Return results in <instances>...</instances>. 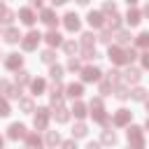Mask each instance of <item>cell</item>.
<instances>
[{
  "label": "cell",
  "instance_id": "cell-27",
  "mask_svg": "<svg viewBox=\"0 0 149 149\" xmlns=\"http://www.w3.org/2000/svg\"><path fill=\"white\" fill-rule=\"evenodd\" d=\"M72 114H74V116H77V119H84V116H86V105H84V102H79V100H77V102H74V105H72Z\"/></svg>",
  "mask_w": 149,
  "mask_h": 149
},
{
  "label": "cell",
  "instance_id": "cell-43",
  "mask_svg": "<svg viewBox=\"0 0 149 149\" xmlns=\"http://www.w3.org/2000/svg\"><path fill=\"white\" fill-rule=\"evenodd\" d=\"M119 74H121V72H119V70H114V68H112V70H109V72H107V81H114V84H116V81H119Z\"/></svg>",
  "mask_w": 149,
  "mask_h": 149
},
{
  "label": "cell",
  "instance_id": "cell-30",
  "mask_svg": "<svg viewBox=\"0 0 149 149\" xmlns=\"http://www.w3.org/2000/svg\"><path fill=\"white\" fill-rule=\"evenodd\" d=\"M58 142H61L58 130H47V144H49V147H56Z\"/></svg>",
  "mask_w": 149,
  "mask_h": 149
},
{
  "label": "cell",
  "instance_id": "cell-2",
  "mask_svg": "<svg viewBox=\"0 0 149 149\" xmlns=\"http://www.w3.org/2000/svg\"><path fill=\"white\" fill-rule=\"evenodd\" d=\"M128 142H130V149H144V137H142V128L140 126H130L128 128Z\"/></svg>",
  "mask_w": 149,
  "mask_h": 149
},
{
  "label": "cell",
  "instance_id": "cell-61",
  "mask_svg": "<svg viewBox=\"0 0 149 149\" xmlns=\"http://www.w3.org/2000/svg\"><path fill=\"white\" fill-rule=\"evenodd\" d=\"M28 149H30V147H28Z\"/></svg>",
  "mask_w": 149,
  "mask_h": 149
},
{
  "label": "cell",
  "instance_id": "cell-13",
  "mask_svg": "<svg viewBox=\"0 0 149 149\" xmlns=\"http://www.w3.org/2000/svg\"><path fill=\"white\" fill-rule=\"evenodd\" d=\"M128 121H130V112H128V109H119V112L114 114V119H112L114 126H126Z\"/></svg>",
  "mask_w": 149,
  "mask_h": 149
},
{
  "label": "cell",
  "instance_id": "cell-10",
  "mask_svg": "<svg viewBox=\"0 0 149 149\" xmlns=\"http://www.w3.org/2000/svg\"><path fill=\"white\" fill-rule=\"evenodd\" d=\"M40 19L49 26V28H54L56 23H58V16H56V12L54 9H42V14H40Z\"/></svg>",
  "mask_w": 149,
  "mask_h": 149
},
{
  "label": "cell",
  "instance_id": "cell-58",
  "mask_svg": "<svg viewBox=\"0 0 149 149\" xmlns=\"http://www.w3.org/2000/svg\"><path fill=\"white\" fill-rule=\"evenodd\" d=\"M144 105H147V112H149V98H147V100H144Z\"/></svg>",
  "mask_w": 149,
  "mask_h": 149
},
{
  "label": "cell",
  "instance_id": "cell-50",
  "mask_svg": "<svg viewBox=\"0 0 149 149\" xmlns=\"http://www.w3.org/2000/svg\"><path fill=\"white\" fill-rule=\"evenodd\" d=\"M142 68H149V51L142 54Z\"/></svg>",
  "mask_w": 149,
  "mask_h": 149
},
{
  "label": "cell",
  "instance_id": "cell-25",
  "mask_svg": "<svg viewBox=\"0 0 149 149\" xmlns=\"http://www.w3.org/2000/svg\"><path fill=\"white\" fill-rule=\"evenodd\" d=\"M77 49H79V44H77V42H72V40H68V42H63V51H65V54H68L70 58H72V56L77 54Z\"/></svg>",
  "mask_w": 149,
  "mask_h": 149
},
{
  "label": "cell",
  "instance_id": "cell-1",
  "mask_svg": "<svg viewBox=\"0 0 149 149\" xmlns=\"http://www.w3.org/2000/svg\"><path fill=\"white\" fill-rule=\"evenodd\" d=\"M107 56H109V61L114 63V65H130L135 58H137V54L133 51V49H123V47H119V44H114V47H109V51H107Z\"/></svg>",
  "mask_w": 149,
  "mask_h": 149
},
{
  "label": "cell",
  "instance_id": "cell-55",
  "mask_svg": "<svg viewBox=\"0 0 149 149\" xmlns=\"http://www.w3.org/2000/svg\"><path fill=\"white\" fill-rule=\"evenodd\" d=\"M142 14H144V16H149V5L144 7V12H142Z\"/></svg>",
  "mask_w": 149,
  "mask_h": 149
},
{
  "label": "cell",
  "instance_id": "cell-22",
  "mask_svg": "<svg viewBox=\"0 0 149 149\" xmlns=\"http://www.w3.org/2000/svg\"><path fill=\"white\" fill-rule=\"evenodd\" d=\"M30 88H33V93H35V95H40V93H44L47 81H44V79H33V81H30Z\"/></svg>",
  "mask_w": 149,
  "mask_h": 149
},
{
  "label": "cell",
  "instance_id": "cell-11",
  "mask_svg": "<svg viewBox=\"0 0 149 149\" xmlns=\"http://www.w3.org/2000/svg\"><path fill=\"white\" fill-rule=\"evenodd\" d=\"M2 37H5V42H7V44H16L19 40H23V35H21L16 28H7V30L2 33Z\"/></svg>",
  "mask_w": 149,
  "mask_h": 149
},
{
  "label": "cell",
  "instance_id": "cell-34",
  "mask_svg": "<svg viewBox=\"0 0 149 149\" xmlns=\"http://www.w3.org/2000/svg\"><path fill=\"white\" fill-rule=\"evenodd\" d=\"M19 107H21L26 114H30V112H33V100H30V98H21V100H19Z\"/></svg>",
  "mask_w": 149,
  "mask_h": 149
},
{
  "label": "cell",
  "instance_id": "cell-21",
  "mask_svg": "<svg viewBox=\"0 0 149 149\" xmlns=\"http://www.w3.org/2000/svg\"><path fill=\"white\" fill-rule=\"evenodd\" d=\"M130 33L128 30H116V42H119V47H126V44H130Z\"/></svg>",
  "mask_w": 149,
  "mask_h": 149
},
{
  "label": "cell",
  "instance_id": "cell-31",
  "mask_svg": "<svg viewBox=\"0 0 149 149\" xmlns=\"http://www.w3.org/2000/svg\"><path fill=\"white\" fill-rule=\"evenodd\" d=\"M93 42H95V35H93V33H84V35H81L84 49H93Z\"/></svg>",
  "mask_w": 149,
  "mask_h": 149
},
{
  "label": "cell",
  "instance_id": "cell-40",
  "mask_svg": "<svg viewBox=\"0 0 149 149\" xmlns=\"http://www.w3.org/2000/svg\"><path fill=\"white\" fill-rule=\"evenodd\" d=\"M68 70H72V72H77V70H81V63H79V61H77V58L72 56V58L68 61Z\"/></svg>",
  "mask_w": 149,
  "mask_h": 149
},
{
  "label": "cell",
  "instance_id": "cell-57",
  "mask_svg": "<svg viewBox=\"0 0 149 149\" xmlns=\"http://www.w3.org/2000/svg\"><path fill=\"white\" fill-rule=\"evenodd\" d=\"M126 2H128V5H135V2H137V0H126Z\"/></svg>",
  "mask_w": 149,
  "mask_h": 149
},
{
  "label": "cell",
  "instance_id": "cell-42",
  "mask_svg": "<svg viewBox=\"0 0 149 149\" xmlns=\"http://www.w3.org/2000/svg\"><path fill=\"white\" fill-rule=\"evenodd\" d=\"M12 109H9V102L5 100V98H0V116H7Z\"/></svg>",
  "mask_w": 149,
  "mask_h": 149
},
{
  "label": "cell",
  "instance_id": "cell-15",
  "mask_svg": "<svg viewBox=\"0 0 149 149\" xmlns=\"http://www.w3.org/2000/svg\"><path fill=\"white\" fill-rule=\"evenodd\" d=\"M44 40H47L49 47H61V44H63V37H61V33H56V30H49Z\"/></svg>",
  "mask_w": 149,
  "mask_h": 149
},
{
  "label": "cell",
  "instance_id": "cell-6",
  "mask_svg": "<svg viewBox=\"0 0 149 149\" xmlns=\"http://www.w3.org/2000/svg\"><path fill=\"white\" fill-rule=\"evenodd\" d=\"M100 74H102V72H100V68H95V65H88V68L81 70V79H84V81H98Z\"/></svg>",
  "mask_w": 149,
  "mask_h": 149
},
{
  "label": "cell",
  "instance_id": "cell-9",
  "mask_svg": "<svg viewBox=\"0 0 149 149\" xmlns=\"http://www.w3.org/2000/svg\"><path fill=\"white\" fill-rule=\"evenodd\" d=\"M19 19H21V23H26V26H33V23H35V14H33L30 7H21V9H19Z\"/></svg>",
  "mask_w": 149,
  "mask_h": 149
},
{
  "label": "cell",
  "instance_id": "cell-20",
  "mask_svg": "<svg viewBox=\"0 0 149 149\" xmlns=\"http://www.w3.org/2000/svg\"><path fill=\"white\" fill-rule=\"evenodd\" d=\"M107 26L112 28V30H121V16L114 12V14H109L107 16Z\"/></svg>",
  "mask_w": 149,
  "mask_h": 149
},
{
  "label": "cell",
  "instance_id": "cell-32",
  "mask_svg": "<svg viewBox=\"0 0 149 149\" xmlns=\"http://www.w3.org/2000/svg\"><path fill=\"white\" fill-rule=\"evenodd\" d=\"M40 61H42V63H49V65H54V61H56V54H54V49H47V51H42Z\"/></svg>",
  "mask_w": 149,
  "mask_h": 149
},
{
  "label": "cell",
  "instance_id": "cell-26",
  "mask_svg": "<svg viewBox=\"0 0 149 149\" xmlns=\"http://www.w3.org/2000/svg\"><path fill=\"white\" fill-rule=\"evenodd\" d=\"M81 93H84V86L81 84H70L68 86V95L70 98H81Z\"/></svg>",
  "mask_w": 149,
  "mask_h": 149
},
{
  "label": "cell",
  "instance_id": "cell-46",
  "mask_svg": "<svg viewBox=\"0 0 149 149\" xmlns=\"http://www.w3.org/2000/svg\"><path fill=\"white\" fill-rule=\"evenodd\" d=\"M102 9H105V12H112V14H114V12H116V5H114L112 0H107V2L102 5Z\"/></svg>",
  "mask_w": 149,
  "mask_h": 149
},
{
  "label": "cell",
  "instance_id": "cell-28",
  "mask_svg": "<svg viewBox=\"0 0 149 149\" xmlns=\"http://www.w3.org/2000/svg\"><path fill=\"white\" fill-rule=\"evenodd\" d=\"M114 98L116 100H128L130 98V91L123 88V86H114Z\"/></svg>",
  "mask_w": 149,
  "mask_h": 149
},
{
  "label": "cell",
  "instance_id": "cell-17",
  "mask_svg": "<svg viewBox=\"0 0 149 149\" xmlns=\"http://www.w3.org/2000/svg\"><path fill=\"white\" fill-rule=\"evenodd\" d=\"M86 135H88V126H86V123H74V126H72V140L86 137Z\"/></svg>",
  "mask_w": 149,
  "mask_h": 149
},
{
  "label": "cell",
  "instance_id": "cell-33",
  "mask_svg": "<svg viewBox=\"0 0 149 149\" xmlns=\"http://www.w3.org/2000/svg\"><path fill=\"white\" fill-rule=\"evenodd\" d=\"M30 81V72L28 70H16V84L21 86V84H28Z\"/></svg>",
  "mask_w": 149,
  "mask_h": 149
},
{
  "label": "cell",
  "instance_id": "cell-38",
  "mask_svg": "<svg viewBox=\"0 0 149 149\" xmlns=\"http://www.w3.org/2000/svg\"><path fill=\"white\" fill-rule=\"evenodd\" d=\"M98 40H100L102 44H112V33H109V30H102V33L98 35Z\"/></svg>",
  "mask_w": 149,
  "mask_h": 149
},
{
  "label": "cell",
  "instance_id": "cell-23",
  "mask_svg": "<svg viewBox=\"0 0 149 149\" xmlns=\"http://www.w3.org/2000/svg\"><path fill=\"white\" fill-rule=\"evenodd\" d=\"M91 116H93V121H98V123H107V121H109V116H107L105 109H91Z\"/></svg>",
  "mask_w": 149,
  "mask_h": 149
},
{
  "label": "cell",
  "instance_id": "cell-45",
  "mask_svg": "<svg viewBox=\"0 0 149 149\" xmlns=\"http://www.w3.org/2000/svg\"><path fill=\"white\" fill-rule=\"evenodd\" d=\"M61 149H77V142L74 140H65V142H61Z\"/></svg>",
  "mask_w": 149,
  "mask_h": 149
},
{
  "label": "cell",
  "instance_id": "cell-49",
  "mask_svg": "<svg viewBox=\"0 0 149 149\" xmlns=\"http://www.w3.org/2000/svg\"><path fill=\"white\" fill-rule=\"evenodd\" d=\"M91 109H102V100L100 98H93L91 100Z\"/></svg>",
  "mask_w": 149,
  "mask_h": 149
},
{
  "label": "cell",
  "instance_id": "cell-47",
  "mask_svg": "<svg viewBox=\"0 0 149 149\" xmlns=\"http://www.w3.org/2000/svg\"><path fill=\"white\" fill-rule=\"evenodd\" d=\"M12 21H14V12H9V9H7V12L2 14V23H12Z\"/></svg>",
  "mask_w": 149,
  "mask_h": 149
},
{
  "label": "cell",
  "instance_id": "cell-29",
  "mask_svg": "<svg viewBox=\"0 0 149 149\" xmlns=\"http://www.w3.org/2000/svg\"><path fill=\"white\" fill-rule=\"evenodd\" d=\"M54 116H56V121H58V123H65V121L70 119V112H68L65 107H58V109L54 112Z\"/></svg>",
  "mask_w": 149,
  "mask_h": 149
},
{
  "label": "cell",
  "instance_id": "cell-39",
  "mask_svg": "<svg viewBox=\"0 0 149 149\" xmlns=\"http://www.w3.org/2000/svg\"><path fill=\"white\" fill-rule=\"evenodd\" d=\"M81 58L84 61H93V58H98V54H95V49H84L81 51Z\"/></svg>",
  "mask_w": 149,
  "mask_h": 149
},
{
  "label": "cell",
  "instance_id": "cell-53",
  "mask_svg": "<svg viewBox=\"0 0 149 149\" xmlns=\"http://www.w3.org/2000/svg\"><path fill=\"white\" fill-rule=\"evenodd\" d=\"M30 2H33L35 7H40V5H42V0H30Z\"/></svg>",
  "mask_w": 149,
  "mask_h": 149
},
{
  "label": "cell",
  "instance_id": "cell-48",
  "mask_svg": "<svg viewBox=\"0 0 149 149\" xmlns=\"http://www.w3.org/2000/svg\"><path fill=\"white\" fill-rule=\"evenodd\" d=\"M9 98H21V86H12V91H9Z\"/></svg>",
  "mask_w": 149,
  "mask_h": 149
},
{
  "label": "cell",
  "instance_id": "cell-60",
  "mask_svg": "<svg viewBox=\"0 0 149 149\" xmlns=\"http://www.w3.org/2000/svg\"><path fill=\"white\" fill-rule=\"evenodd\" d=\"M147 128H149V116H147Z\"/></svg>",
  "mask_w": 149,
  "mask_h": 149
},
{
  "label": "cell",
  "instance_id": "cell-24",
  "mask_svg": "<svg viewBox=\"0 0 149 149\" xmlns=\"http://www.w3.org/2000/svg\"><path fill=\"white\" fill-rule=\"evenodd\" d=\"M26 142H28V147H30V149H35V147L40 149V147H42V140H40V135H37V133H28V135H26Z\"/></svg>",
  "mask_w": 149,
  "mask_h": 149
},
{
  "label": "cell",
  "instance_id": "cell-44",
  "mask_svg": "<svg viewBox=\"0 0 149 149\" xmlns=\"http://www.w3.org/2000/svg\"><path fill=\"white\" fill-rule=\"evenodd\" d=\"M0 91H2V93H7V95H9V91H12V84H9V81H7V79H0Z\"/></svg>",
  "mask_w": 149,
  "mask_h": 149
},
{
  "label": "cell",
  "instance_id": "cell-18",
  "mask_svg": "<svg viewBox=\"0 0 149 149\" xmlns=\"http://www.w3.org/2000/svg\"><path fill=\"white\" fill-rule=\"evenodd\" d=\"M140 21H142V12H137V9H128V14H126V23L137 26Z\"/></svg>",
  "mask_w": 149,
  "mask_h": 149
},
{
  "label": "cell",
  "instance_id": "cell-16",
  "mask_svg": "<svg viewBox=\"0 0 149 149\" xmlns=\"http://www.w3.org/2000/svg\"><path fill=\"white\" fill-rule=\"evenodd\" d=\"M130 98H133V100H137V102H144V100L149 98V91H147V88H142V86H137V88H133V91H130Z\"/></svg>",
  "mask_w": 149,
  "mask_h": 149
},
{
  "label": "cell",
  "instance_id": "cell-5",
  "mask_svg": "<svg viewBox=\"0 0 149 149\" xmlns=\"http://www.w3.org/2000/svg\"><path fill=\"white\" fill-rule=\"evenodd\" d=\"M63 23H65V28H68L70 33H74V30L81 28V21H79V16H77L74 12H68V14L63 16Z\"/></svg>",
  "mask_w": 149,
  "mask_h": 149
},
{
  "label": "cell",
  "instance_id": "cell-36",
  "mask_svg": "<svg viewBox=\"0 0 149 149\" xmlns=\"http://www.w3.org/2000/svg\"><path fill=\"white\" fill-rule=\"evenodd\" d=\"M135 44H137V47H142V49H144V47H149V33H140V35H137V40H135Z\"/></svg>",
  "mask_w": 149,
  "mask_h": 149
},
{
  "label": "cell",
  "instance_id": "cell-37",
  "mask_svg": "<svg viewBox=\"0 0 149 149\" xmlns=\"http://www.w3.org/2000/svg\"><path fill=\"white\" fill-rule=\"evenodd\" d=\"M51 107H63V93H51Z\"/></svg>",
  "mask_w": 149,
  "mask_h": 149
},
{
  "label": "cell",
  "instance_id": "cell-59",
  "mask_svg": "<svg viewBox=\"0 0 149 149\" xmlns=\"http://www.w3.org/2000/svg\"><path fill=\"white\" fill-rule=\"evenodd\" d=\"M0 149H2V137H0Z\"/></svg>",
  "mask_w": 149,
  "mask_h": 149
},
{
  "label": "cell",
  "instance_id": "cell-41",
  "mask_svg": "<svg viewBox=\"0 0 149 149\" xmlns=\"http://www.w3.org/2000/svg\"><path fill=\"white\" fill-rule=\"evenodd\" d=\"M109 91H114L112 81H100V93H102V95H109Z\"/></svg>",
  "mask_w": 149,
  "mask_h": 149
},
{
  "label": "cell",
  "instance_id": "cell-35",
  "mask_svg": "<svg viewBox=\"0 0 149 149\" xmlns=\"http://www.w3.org/2000/svg\"><path fill=\"white\" fill-rule=\"evenodd\" d=\"M49 74H51V79H54V81H58V79L63 77V68H61V65H51Z\"/></svg>",
  "mask_w": 149,
  "mask_h": 149
},
{
  "label": "cell",
  "instance_id": "cell-7",
  "mask_svg": "<svg viewBox=\"0 0 149 149\" xmlns=\"http://www.w3.org/2000/svg\"><path fill=\"white\" fill-rule=\"evenodd\" d=\"M28 133H26V126L23 123H12L9 128H7V137L9 140H19V137H26Z\"/></svg>",
  "mask_w": 149,
  "mask_h": 149
},
{
  "label": "cell",
  "instance_id": "cell-8",
  "mask_svg": "<svg viewBox=\"0 0 149 149\" xmlns=\"http://www.w3.org/2000/svg\"><path fill=\"white\" fill-rule=\"evenodd\" d=\"M21 63H23V56H19V54H9V56L5 58V68H7V70H19Z\"/></svg>",
  "mask_w": 149,
  "mask_h": 149
},
{
  "label": "cell",
  "instance_id": "cell-3",
  "mask_svg": "<svg viewBox=\"0 0 149 149\" xmlns=\"http://www.w3.org/2000/svg\"><path fill=\"white\" fill-rule=\"evenodd\" d=\"M40 40H42V35L37 33V30H33V33H28L23 40H21V47H23V51H33L37 44H40Z\"/></svg>",
  "mask_w": 149,
  "mask_h": 149
},
{
  "label": "cell",
  "instance_id": "cell-4",
  "mask_svg": "<svg viewBox=\"0 0 149 149\" xmlns=\"http://www.w3.org/2000/svg\"><path fill=\"white\" fill-rule=\"evenodd\" d=\"M49 116H51V114H49V109H47V107H40V109L35 112V119H33L35 128H37V130H44V128H47V123H49Z\"/></svg>",
  "mask_w": 149,
  "mask_h": 149
},
{
  "label": "cell",
  "instance_id": "cell-12",
  "mask_svg": "<svg viewBox=\"0 0 149 149\" xmlns=\"http://www.w3.org/2000/svg\"><path fill=\"white\" fill-rule=\"evenodd\" d=\"M123 79H126L128 84H137V81L142 79V72H140L137 68H128V70L123 72Z\"/></svg>",
  "mask_w": 149,
  "mask_h": 149
},
{
  "label": "cell",
  "instance_id": "cell-14",
  "mask_svg": "<svg viewBox=\"0 0 149 149\" xmlns=\"http://www.w3.org/2000/svg\"><path fill=\"white\" fill-rule=\"evenodd\" d=\"M102 19H105V16H102L100 12H88V16H86V21H88V26H91V28H100V26L105 23Z\"/></svg>",
  "mask_w": 149,
  "mask_h": 149
},
{
  "label": "cell",
  "instance_id": "cell-56",
  "mask_svg": "<svg viewBox=\"0 0 149 149\" xmlns=\"http://www.w3.org/2000/svg\"><path fill=\"white\" fill-rule=\"evenodd\" d=\"M77 2H79V5H88V0H77Z\"/></svg>",
  "mask_w": 149,
  "mask_h": 149
},
{
  "label": "cell",
  "instance_id": "cell-51",
  "mask_svg": "<svg viewBox=\"0 0 149 149\" xmlns=\"http://www.w3.org/2000/svg\"><path fill=\"white\" fill-rule=\"evenodd\" d=\"M86 149H100V142H88Z\"/></svg>",
  "mask_w": 149,
  "mask_h": 149
},
{
  "label": "cell",
  "instance_id": "cell-52",
  "mask_svg": "<svg viewBox=\"0 0 149 149\" xmlns=\"http://www.w3.org/2000/svg\"><path fill=\"white\" fill-rule=\"evenodd\" d=\"M5 12H7V9H5V5H2V2H0V16H2V14H5Z\"/></svg>",
  "mask_w": 149,
  "mask_h": 149
},
{
  "label": "cell",
  "instance_id": "cell-54",
  "mask_svg": "<svg viewBox=\"0 0 149 149\" xmlns=\"http://www.w3.org/2000/svg\"><path fill=\"white\" fill-rule=\"evenodd\" d=\"M54 5H63V2H68V0H51Z\"/></svg>",
  "mask_w": 149,
  "mask_h": 149
},
{
  "label": "cell",
  "instance_id": "cell-19",
  "mask_svg": "<svg viewBox=\"0 0 149 149\" xmlns=\"http://www.w3.org/2000/svg\"><path fill=\"white\" fill-rule=\"evenodd\" d=\"M102 144H107V147H112V144H116L119 142V137H116V133L114 130H102Z\"/></svg>",
  "mask_w": 149,
  "mask_h": 149
}]
</instances>
